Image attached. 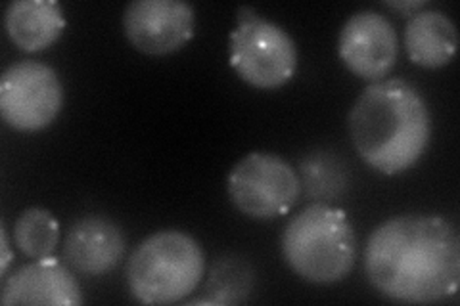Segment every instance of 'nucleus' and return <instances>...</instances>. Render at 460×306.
Returning <instances> with one entry per match:
<instances>
[{
  "label": "nucleus",
  "mask_w": 460,
  "mask_h": 306,
  "mask_svg": "<svg viewBox=\"0 0 460 306\" xmlns=\"http://www.w3.org/2000/svg\"><path fill=\"white\" fill-rule=\"evenodd\" d=\"M194 8L184 0H133L123 13L128 42L150 56L182 48L194 33Z\"/></svg>",
  "instance_id": "9"
},
{
  "label": "nucleus",
  "mask_w": 460,
  "mask_h": 306,
  "mask_svg": "<svg viewBox=\"0 0 460 306\" xmlns=\"http://www.w3.org/2000/svg\"><path fill=\"white\" fill-rule=\"evenodd\" d=\"M0 238H3V249H4V257H3V267H0V272L6 274V270H8V265H10V258H12V253H10V245H8V236H6V228H4V224L0 226Z\"/></svg>",
  "instance_id": "18"
},
{
  "label": "nucleus",
  "mask_w": 460,
  "mask_h": 306,
  "mask_svg": "<svg viewBox=\"0 0 460 306\" xmlns=\"http://www.w3.org/2000/svg\"><path fill=\"white\" fill-rule=\"evenodd\" d=\"M348 127L363 162L390 177L419 162L431 138L429 108L405 79L370 83L355 100Z\"/></svg>",
  "instance_id": "2"
},
{
  "label": "nucleus",
  "mask_w": 460,
  "mask_h": 306,
  "mask_svg": "<svg viewBox=\"0 0 460 306\" xmlns=\"http://www.w3.org/2000/svg\"><path fill=\"white\" fill-rule=\"evenodd\" d=\"M338 50L341 62L353 75L376 83L387 77L397 62V31L384 13L358 10L343 23Z\"/></svg>",
  "instance_id": "8"
},
{
  "label": "nucleus",
  "mask_w": 460,
  "mask_h": 306,
  "mask_svg": "<svg viewBox=\"0 0 460 306\" xmlns=\"http://www.w3.org/2000/svg\"><path fill=\"white\" fill-rule=\"evenodd\" d=\"M385 6H390L394 10H399V12H405L407 16H412V13L420 12L422 8H426V3H414V0H411V3H385Z\"/></svg>",
  "instance_id": "17"
},
{
  "label": "nucleus",
  "mask_w": 460,
  "mask_h": 306,
  "mask_svg": "<svg viewBox=\"0 0 460 306\" xmlns=\"http://www.w3.org/2000/svg\"><path fill=\"white\" fill-rule=\"evenodd\" d=\"M206 272V253L186 232L160 230L127 262V285L142 304H172L189 297Z\"/></svg>",
  "instance_id": "4"
},
{
  "label": "nucleus",
  "mask_w": 460,
  "mask_h": 306,
  "mask_svg": "<svg viewBox=\"0 0 460 306\" xmlns=\"http://www.w3.org/2000/svg\"><path fill=\"white\" fill-rule=\"evenodd\" d=\"M301 174H304L305 188L313 197H334L341 192L345 184V174L340 169L336 159L323 153L307 157L301 163Z\"/></svg>",
  "instance_id": "16"
},
{
  "label": "nucleus",
  "mask_w": 460,
  "mask_h": 306,
  "mask_svg": "<svg viewBox=\"0 0 460 306\" xmlns=\"http://www.w3.org/2000/svg\"><path fill=\"white\" fill-rule=\"evenodd\" d=\"M226 188L240 213L255 221H270L296 205L301 180L280 155L252 152L230 169Z\"/></svg>",
  "instance_id": "6"
},
{
  "label": "nucleus",
  "mask_w": 460,
  "mask_h": 306,
  "mask_svg": "<svg viewBox=\"0 0 460 306\" xmlns=\"http://www.w3.org/2000/svg\"><path fill=\"white\" fill-rule=\"evenodd\" d=\"M355 230L341 209L313 203L286 224L282 255L301 280L336 284L348 278L355 265Z\"/></svg>",
  "instance_id": "3"
},
{
  "label": "nucleus",
  "mask_w": 460,
  "mask_h": 306,
  "mask_svg": "<svg viewBox=\"0 0 460 306\" xmlns=\"http://www.w3.org/2000/svg\"><path fill=\"white\" fill-rule=\"evenodd\" d=\"M64 108V86L58 73L42 62L22 60L0 77V113L22 133L47 128Z\"/></svg>",
  "instance_id": "7"
},
{
  "label": "nucleus",
  "mask_w": 460,
  "mask_h": 306,
  "mask_svg": "<svg viewBox=\"0 0 460 306\" xmlns=\"http://www.w3.org/2000/svg\"><path fill=\"white\" fill-rule=\"evenodd\" d=\"M230 66L255 89H279L296 75V40L279 23L242 6L238 25L230 33Z\"/></svg>",
  "instance_id": "5"
},
{
  "label": "nucleus",
  "mask_w": 460,
  "mask_h": 306,
  "mask_svg": "<svg viewBox=\"0 0 460 306\" xmlns=\"http://www.w3.org/2000/svg\"><path fill=\"white\" fill-rule=\"evenodd\" d=\"M458 47L455 22L441 10L412 13L405 27V48L409 57L428 69L447 66Z\"/></svg>",
  "instance_id": "13"
},
{
  "label": "nucleus",
  "mask_w": 460,
  "mask_h": 306,
  "mask_svg": "<svg viewBox=\"0 0 460 306\" xmlns=\"http://www.w3.org/2000/svg\"><path fill=\"white\" fill-rule=\"evenodd\" d=\"M0 301L13 304H83V293L77 280L60 260L52 257L35 258L13 272L3 285Z\"/></svg>",
  "instance_id": "10"
},
{
  "label": "nucleus",
  "mask_w": 460,
  "mask_h": 306,
  "mask_svg": "<svg viewBox=\"0 0 460 306\" xmlns=\"http://www.w3.org/2000/svg\"><path fill=\"white\" fill-rule=\"evenodd\" d=\"M6 33L25 52L45 50L60 39L66 18L54 0H13L4 13Z\"/></svg>",
  "instance_id": "12"
},
{
  "label": "nucleus",
  "mask_w": 460,
  "mask_h": 306,
  "mask_svg": "<svg viewBox=\"0 0 460 306\" xmlns=\"http://www.w3.org/2000/svg\"><path fill=\"white\" fill-rule=\"evenodd\" d=\"M368 282L385 299L428 304L456 293L460 238L436 214H399L372 232L365 247Z\"/></svg>",
  "instance_id": "1"
},
{
  "label": "nucleus",
  "mask_w": 460,
  "mask_h": 306,
  "mask_svg": "<svg viewBox=\"0 0 460 306\" xmlns=\"http://www.w3.org/2000/svg\"><path fill=\"white\" fill-rule=\"evenodd\" d=\"M13 240L25 257L47 258L52 257L60 240V226L50 211L31 207L18 216L13 224Z\"/></svg>",
  "instance_id": "14"
},
{
  "label": "nucleus",
  "mask_w": 460,
  "mask_h": 306,
  "mask_svg": "<svg viewBox=\"0 0 460 306\" xmlns=\"http://www.w3.org/2000/svg\"><path fill=\"white\" fill-rule=\"evenodd\" d=\"M252 289V272L246 262L236 258H225L213 268L208 284V299H198L194 302L228 304L246 299Z\"/></svg>",
  "instance_id": "15"
},
{
  "label": "nucleus",
  "mask_w": 460,
  "mask_h": 306,
  "mask_svg": "<svg viewBox=\"0 0 460 306\" xmlns=\"http://www.w3.org/2000/svg\"><path fill=\"white\" fill-rule=\"evenodd\" d=\"M127 249L123 230L106 216H83L69 228L64 258L83 275H102L119 265Z\"/></svg>",
  "instance_id": "11"
}]
</instances>
